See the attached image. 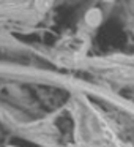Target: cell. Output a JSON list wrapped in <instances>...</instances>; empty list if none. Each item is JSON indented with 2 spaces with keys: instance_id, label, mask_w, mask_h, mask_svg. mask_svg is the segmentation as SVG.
<instances>
[{
  "instance_id": "cell-1",
  "label": "cell",
  "mask_w": 134,
  "mask_h": 147,
  "mask_svg": "<svg viewBox=\"0 0 134 147\" xmlns=\"http://www.w3.org/2000/svg\"><path fill=\"white\" fill-rule=\"evenodd\" d=\"M85 19H87V22H88L90 26H98V24L101 22V19H103L101 11L99 10H90L88 13H87Z\"/></svg>"
}]
</instances>
